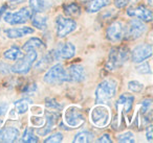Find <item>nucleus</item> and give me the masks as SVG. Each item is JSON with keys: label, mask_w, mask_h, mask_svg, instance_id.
<instances>
[{"label": "nucleus", "mask_w": 153, "mask_h": 143, "mask_svg": "<svg viewBox=\"0 0 153 143\" xmlns=\"http://www.w3.org/2000/svg\"><path fill=\"white\" fill-rule=\"evenodd\" d=\"M63 141V135L61 133H55V134L51 135L44 140L45 143H60Z\"/></svg>", "instance_id": "obj_31"}, {"label": "nucleus", "mask_w": 153, "mask_h": 143, "mask_svg": "<svg viewBox=\"0 0 153 143\" xmlns=\"http://www.w3.org/2000/svg\"><path fill=\"white\" fill-rule=\"evenodd\" d=\"M135 70L138 72V73H142V74H151L152 73V72H151L150 64H149L148 62L140 64V66H137V67L135 68Z\"/></svg>", "instance_id": "obj_33"}, {"label": "nucleus", "mask_w": 153, "mask_h": 143, "mask_svg": "<svg viewBox=\"0 0 153 143\" xmlns=\"http://www.w3.org/2000/svg\"><path fill=\"white\" fill-rule=\"evenodd\" d=\"M110 2V0H88L86 2V12L89 14L97 13L103 7H107Z\"/></svg>", "instance_id": "obj_19"}, {"label": "nucleus", "mask_w": 153, "mask_h": 143, "mask_svg": "<svg viewBox=\"0 0 153 143\" xmlns=\"http://www.w3.org/2000/svg\"><path fill=\"white\" fill-rule=\"evenodd\" d=\"M21 57V49L17 46V45H13L11 48L7 49L3 52V57L9 61H16Z\"/></svg>", "instance_id": "obj_26"}, {"label": "nucleus", "mask_w": 153, "mask_h": 143, "mask_svg": "<svg viewBox=\"0 0 153 143\" xmlns=\"http://www.w3.org/2000/svg\"><path fill=\"white\" fill-rule=\"evenodd\" d=\"M148 27L142 21L138 20H131L128 23L127 28H124V37L126 40H136L140 38L147 32Z\"/></svg>", "instance_id": "obj_9"}, {"label": "nucleus", "mask_w": 153, "mask_h": 143, "mask_svg": "<svg viewBox=\"0 0 153 143\" xmlns=\"http://www.w3.org/2000/svg\"><path fill=\"white\" fill-rule=\"evenodd\" d=\"M117 82L113 78L104 80L98 85L96 89V103L106 105L117 94Z\"/></svg>", "instance_id": "obj_1"}, {"label": "nucleus", "mask_w": 153, "mask_h": 143, "mask_svg": "<svg viewBox=\"0 0 153 143\" xmlns=\"http://www.w3.org/2000/svg\"><path fill=\"white\" fill-rule=\"evenodd\" d=\"M35 32V29H33L32 27H27V26H24V27H15V28H7L4 30L5 36L9 39H18L22 38V37H25L27 35H32Z\"/></svg>", "instance_id": "obj_17"}, {"label": "nucleus", "mask_w": 153, "mask_h": 143, "mask_svg": "<svg viewBox=\"0 0 153 143\" xmlns=\"http://www.w3.org/2000/svg\"><path fill=\"white\" fill-rule=\"evenodd\" d=\"M20 132L15 126H5L0 130V142H15L19 138Z\"/></svg>", "instance_id": "obj_15"}, {"label": "nucleus", "mask_w": 153, "mask_h": 143, "mask_svg": "<svg viewBox=\"0 0 153 143\" xmlns=\"http://www.w3.org/2000/svg\"><path fill=\"white\" fill-rule=\"evenodd\" d=\"M66 71V82L70 83H81L86 78L85 68L80 64L70 65Z\"/></svg>", "instance_id": "obj_12"}, {"label": "nucleus", "mask_w": 153, "mask_h": 143, "mask_svg": "<svg viewBox=\"0 0 153 143\" xmlns=\"http://www.w3.org/2000/svg\"><path fill=\"white\" fill-rule=\"evenodd\" d=\"M152 53L153 48L151 44H140L132 50L131 61L135 64H140L152 57Z\"/></svg>", "instance_id": "obj_11"}, {"label": "nucleus", "mask_w": 153, "mask_h": 143, "mask_svg": "<svg viewBox=\"0 0 153 143\" xmlns=\"http://www.w3.org/2000/svg\"><path fill=\"white\" fill-rule=\"evenodd\" d=\"M37 57H38V53H37L36 50L26 51V55L16 60V63L11 67V70L14 73L17 74L28 73L30 71V69H32L33 64L36 62Z\"/></svg>", "instance_id": "obj_2"}, {"label": "nucleus", "mask_w": 153, "mask_h": 143, "mask_svg": "<svg viewBox=\"0 0 153 143\" xmlns=\"http://www.w3.org/2000/svg\"><path fill=\"white\" fill-rule=\"evenodd\" d=\"M127 15L130 17H135L144 22H151L153 19V13L145 5L130 7L127 9Z\"/></svg>", "instance_id": "obj_13"}, {"label": "nucleus", "mask_w": 153, "mask_h": 143, "mask_svg": "<svg viewBox=\"0 0 153 143\" xmlns=\"http://www.w3.org/2000/svg\"><path fill=\"white\" fill-rule=\"evenodd\" d=\"M0 32H1V29H0Z\"/></svg>", "instance_id": "obj_38"}, {"label": "nucleus", "mask_w": 153, "mask_h": 143, "mask_svg": "<svg viewBox=\"0 0 153 143\" xmlns=\"http://www.w3.org/2000/svg\"><path fill=\"white\" fill-rule=\"evenodd\" d=\"M94 138V134L92 132L88 130H81L78 134L74 136L72 142L76 143V142H82V143H86V142H91Z\"/></svg>", "instance_id": "obj_24"}, {"label": "nucleus", "mask_w": 153, "mask_h": 143, "mask_svg": "<svg viewBox=\"0 0 153 143\" xmlns=\"http://www.w3.org/2000/svg\"><path fill=\"white\" fill-rule=\"evenodd\" d=\"M76 28V22L69 17L58 16L56 19V32L58 38H65Z\"/></svg>", "instance_id": "obj_8"}, {"label": "nucleus", "mask_w": 153, "mask_h": 143, "mask_svg": "<svg viewBox=\"0 0 153 143\" xmlns=\"http://www.w3.org/2000/svg\"><path fill=\"white\" fill-rule=\"evenodd\" d=\"M43 80L48 85H61L63 83H65L66 71L64 69L63 65L58 63L51 66L48 71L45 73Z\"/></svg>", "instance_id": "obj_7"}, {"label": "nucleus", "mask_w": 153, "mask_h": 143, "mask_svg": "<svg viewBox=\"0 0 153 143\" xmlns=\"http://www.w3.org/2000/svg\"><path fill=\"white\" fill-rule=\"evenodd\" d=\"M124 26L120 21H114L108 26L106 30V38L112 43H117L123 39Z\"/></svg>", "instance_id": "obj_14"}, {"label": "nucleus", "mask_w": 153, "mask_h": 143, "mask_svg": "<svg viewBox=\"0 0 153 143\" xmlns=\"http://www.w3.org/2000/svg\"><path fill=\"white\" fill-rule=\"evenodd\" d=\"M128 60H129V50L127 48L125 47L112 48L109 52L106 68L109 71H112L123 66Z\"/></svg>", "instance_id": "obj_3"}, {"label": "nucleus", "mask_w": 153, "mask_h": 143, "mask_svg": "<svg viewBox=\"0 0 153 143\" xmlns=\"http://www.w3.org/2000/svg\"><path fill=\"white\" fill-rule=\"evenodd\" d=\"M91 123L97 128H105L110 121V111L105 105H98L90 112Z\"/></svg>", "instance_id": "obj_4"}, {"label": "nucleus", "mask_w": 153, "mask_h": 143, "mask_svg": "<svg viewBox=\"0 0 153 143\" xmlns=\"http://www.w3.org/2000/svg\"><path fill=\"white\" fill-rule=\"evenodd\" d=\"M145 134H146L147 140H148L149 142H151L153 139V126L151 125V124L146 128V133H145Z\"/></svg>", "instance_id": "obj_35"}, {"label": "nucleus", "mask_w": 153, "mask_h": 143, "mask_svg": "<svg viewBox=\"0 0 153 143\" xmlns=\"http://www.w3.org/2000/svg\"><path fill=\"white\" fill-rule=\"evenodd\" d=\"M33 103V100L30 97H23V98L19 99L15 102V110L17 111L18 114H24L27 112L30 109V105Z\"/></svg>", "instance_id": "obj_23"}, {"label": "nucleus", "mask_w": 153, "mask_h": 143, "mask_svg": "<svg viewBox=\"0 0 153 143\" xmlns=\"http://www.w3.org/2000/svg\"><path fill=\"white\" fill-rule=\"evenodd\" d=\"M117 141L123 143H134L135 142V139H134L133 133L129 130V132H125L120 134L117 136Z\"/></svg>", "instance_id": "obj_28"}, {"label": "nucleus", "mask_w": 153, "mask_h": 143, "mask_svg": "<svg viewBox=\"0 0 153 143\" xmlns=\"http://www.w3.org/2000/svg\"><path fill=\"white\" fill-rule=\"evenodd\" d=\"M129 2L130 0H114V5L117 9H123L126 5H128Z\"/></svg>", "instance_id": "obj_34"}, {"label": "nucleus", "mask_w": 153, "mask_h": 143, "mask_svg": "<svg viewBox=\"0 0 153 143\" xmlns=\"http://www.w3.org/2000/svg\"><path fill=\"white\" fill-rule=\"evenodd\" d=\"M33 12L28 7H22L17 12H5L3 14V20L11 25H18V24H24L32 19Z\"/></svg>", "instance_id": "obj_5"}, {"label": "nucleus", "mask_w": 153, "mask_h": 143, "mask_svg": "<svg viewBox=\"0 0 153 143\" xmlns=\"http://www.w3.org/2000/svg\"><path fill=\"white\" fill-rule=\"evenodd\" d=\"M59 118H60V114L53 113H53L48 112V113L46 114L45 128H41V130H37V133H38L40 136H46V135L48 134L49 132H51V130L55 128L56 123H57V121H58Z\"/></svg>", "instance_id": "obj_18"}, {"label": "nucleus", "mask_w": 153, "mask_h": 143, "mask_svg": "<svg viewBox=\"0 0 153 143\" xmlns=\"http://www.w3.org/2000/svg\"><path fill=\"white\" fill-rule=\"evenodd\" d=\"M45 48V44L41 39L39 38H30V40H27L24 45L22 46V50L24 51H28V50H42Z\"/></svg>", "instance_id": "obj_20"}, {"label": "nucleus", "mask_w": 153, "mask_h": 143, "mask_svg": "<svg viewBox=\"0 0 153 143\" xmlns=\"http://www.w3.org/2000/svg\"><path fill=\"white\" fill-rule=\"evenodd\" d=\"M53 55V59L59 61V60H69L74 57L76 55V47L72 43L64 42L58 44L53 50H51Z\"/></svg>", "instance_id": "obj_10"}, {"label": "nucleus", "mask_w": 153, "mask_h": 143, "mask_svg": "<svg viewBox=\"0 0 153 143\" xmlns=\"http://www.w3.org/2000/svg\"><path fill=\"white\" fill-rule=\"evenodd\" d=\"M133 101H134V96L131 94H122L120 96V98L117 99V109H121L124 111L125 114H129L132 110V105H133Z\"/></svg>", "instance_id": "obj_16"}, {"label": "nucleus", "mask_w": 153, "mask_h": 143, "mask_svg": "<svg viewBox=\"0 0 153 143\" xmlns=\"http://www.w3.org/2000/svg\"><path fill=\"white\" fill-rule=\"evenodd\" d=\"M38 141H39L38 137L35 135V132L32 128H26L23 135H22L21 139H20V142H23V143H35V142H38Z\"/></svg>", "instance_id": "obj_27"}, {"label": "nucleus", "mask_w": 153, "mask_h": 143, "mask_svg": "<svg viewBox=\"0 0 153 143\" xmlns=\"http://www.w3.org/2000/svg\"><path fill=\"white\" fill-rule=\"evenodd\" d=\"M9 110V105L5 101H1L0 102V126H2L3 122H4V117L7 113Z\"/></svg>", "instance_id": "obj_32"}, {"label": "nucleus", "mask_w": 153, "mask_h": 143, "mask_svg": "<svg viewBox=\"0 0 153 143\" xmlns=\"http://www.w3.org/2000/svg\"><path fill=\"white\" fill-rule=\"evenodd\" d=\"M32 24L34 27L40 30H45L47 28V17L40 15V13H36V15L32 16Z\"/></svg>", "instance_id": "obj_21"}, {"label": "nucleus", "mask_w": 153, "mask_h": 143, "mask_svg": "<svg viewBox=\"0 0 153 143\" xmlns=\"http://www.w3.org/2000/svg\"><path fill=\"white\" fill-rule=\"evenodd\" d=\"M84 120H85V118H84L83 111H82L81 108L71 105V107L67 108L65 110L64 122L67 124L68 128H79L84 123Z\"/></svg>", "instance_id": "obj_6"}, {"label": "nucleus", "mask_w": 153, "mask_h": 143, "mask_svg": "<svg viewBox=\"0 0 153 143\" xmlns=\"http://www.w3.org/2000/svg\"><path fill=\"white\" fill-rule=\"evenodd\" d=\"M98 142H107V143H111L112 142V140H111V137L110 135L108 134H104L102 135V136L100 137V138L98 139Z\"/></svg>", "instance_id": "obj_36"}, {"label": "nucleus", "mask_w": 153, "mask_h": 143, "mask_svg": "<svg viewBox=\"0 0 153 143\" xmlns=\"http://www.w3.org/2000/svg\"><path fill=\"white\" fill-rule=\"evenodd\" d=\"M63 12L69 17H79L81 15V7L78 3H68L63 5Z\"/></svg>", "instance_id": "obj_25"}, {"label": "nucleus", "mask_w": 153, "mask_h": 143, "mask_svg": "<svg viewBox=\"0 0 153 143\" xmlns=\"http://www.w3.org/2000/svg\"><path fill=\"white\" fill-rule=\"evenodd\" d=\"M45 105H46V108L53 110V111H55V110L61 111L62 110V105H60L59 102H57V100H56L55 98H51V97L45 99Z\"/></svg>", "instance_id": "obj_29"}, {"label": "nucleus", "mask_w": 153, "mask_h": 143, "mask_svg": "<svg viewBox=\"0 0 153 143\" xmlns=\"http://www.w3.org/2000/svg\"><path fill=\"white\" fill-rule=\"evenodd\" d=\"M128 89L132 92H142L143 89H144V85L142 83L137 82V80H130L128 83Z\"/></svg>", "instance_id": "obj_30"}, {"label": "nucleus", "mask_w": 153, "mask_h": 143, "mask_svg": "<svg viewBox=\"0 0 153 143\" xmlns=\"http://www.w3.org/2000/svg\"><path fill=\"white\" fill-rule=\"evenodd\" d=\"M30 7L33 13H43L49 7L46 0H30Z\"/></svg>", "instance_id": "obj_22"}, {"label": "nucleus", "mask_w": 153, "mask_h": 143, "mask_svg": "<svg viewBox=\"0 0 153 143\" xmlns=\"http://www.w3.org/2000/svg\"><path fill=\"white\" fill-rule=\"evenodd\" d=\"M7 5H3V7H0V17L3 15V14L5 13V11H7Z\"/></svg>", "instance_id": "obj_37"}]
</instances>
